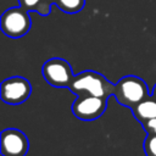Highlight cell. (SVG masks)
<instances>
[{"instance_id": "obj_1", "label": "cell", "mask_w": 156, "mask_h": 156, "mask_svg": "<svg viewBox=\"0 0 156 156\" xmlns=\"http://www.w3.org/2000/svg\"><path fill=\"white\" fill-rule=\"evenodd\" d=\"M68 89L77 96L93 95L108 99L115 93V84L108 82L101 73L88 69L74 76Z\"/></svg>"}, {"instance_id": "obj_2", "label": "cell", "mask_w": 156, "mask_h": 156, "mask_svg": "<svg viewBox=\"0 0 156 156\" xmlns=\"http://www.w3.org/2000/svg\"><path fill=\"white\" fill-rule=\"evenodd\" d=\"M115 99L124 107L133 108L150 96L147 84L136 76H124L115 84Z\"/></svg>"}, {"instance_id": "obj_3", "label": "cell", "mask_w": 156, "mask_h": 156, "mask_svg": "<svg viewBox=\"0 0 156 156\" xmlns=\"http://www.w3.org/2000/svg\"><path fill=\"white\" fill-rule=\"evenodd\" d=\"M30 26V16L28 15V11L22 6L7 9L0 18L1 30L10 38H21L26 35L29 32Z\"/></svg>"}, {"instance_id": "obj_4", "label": "cell", "mask_w": 156, "mask_h": 156, "mask_svg": "<svg viewBox=\"0 0 156 156\" xmlns=\"http://www.w3.org/2000/svg\"><path fill=\"white\" fill-rule=\"evenodd\" d=\"M41 72L44 79L55 88H69L74 78L71 65L61 57H52L45 61Z\"/></svg>"}, {"instance_id": "obj_5", "label": "cell", "mask_w": 156, "mask_h": 156, "mask_svg": "<svg viewBox=\"0 0 156 156\" xmlns=\"http://www.w3.org/2000/svg\"><path fill=\"white\" fill-rule=\"evenodd\" d=\"M32 94V84L28 79L21 76L6 78L0 85L1 100L10 105H18L24 102Z\"/></svg>"}, {"instance_id": "obj_6", "label": "cell", "mask_w": 156, "mask_h": 156, "mask_svg": "<svg viewBox=\"0 0 156 156\" xmlns=\"http://www.w3.org/2000/svg\"><path fill=\"white\" fill-rule=\"evenodd\" d=\"M107 107V99L93 95H78L72 104L73 115L82 121L100 118Z\"/></svg>"}, {"instance_id": "obj_7", "label": "cell", "mask_w": 156, "mask_h": 156, "mask_svg": "<svg viewBox=\"0 0 156 156\" xmlns=\"http://www.w3.org/2000/svg\"><path fill=\"white\" fill-rule=\"evenodd\" d=\"M29 149V140L17 128H6L1 132L0 151L2 156H26Z\"/></svg>"}, {"instance_id": "obj_8", "label": "cell", "mask_w": 156, "mask_h": 156, "mask_svg": "<svg viewBox=\"0 0 156 156\" xmlns=\"http://www.w3.org/2000/svg\"><path fill=\"white\" fill-rule=\"evenodd\" d=\"M130 110L133 112L134 118L140 123L156 118V99L152 95H150Z\"/></svg>"}, {"instance_id": "obj_9", "label": "cell", "mask_w": 156, "mask_h": 156, "mask_svg": "<svg viewBox=\"0 0 156 156\" xmlns=\"http://www.w3.org/2000/svg\"><path fill=\"white\" fill-rule=\"evenodd\" d=\"M85 0H55V5L66 13L79 12L84 7Z\"/></svg>"}, {"instance_id": "obj_10", "label": "cell", "mask_w": 156, "mask_h": 156, "mask_svg": "<svg viewBox=\"0 0 156 156\" xmlns=\"http://www.w3.org/2000/svg\"><path fill=\"white\" fill-rule=\"evenodd\" d=\"M145 156H156V133H147L143 143Z\"/></svg>"}, {"instance_id": "obj_11", "label": "cell", "mask_w": 156, "mask_h": 156, "mask_svg": "<svg viewBox=\"0 0 156 156\" xmlns=\"http://www.w3.org/2000/svg\"><path fill=\"white\" fill-rule=\"evenodd\" d=\"M18 2L27 11H35L37 12L41 0H18Z\"/></svg>"}, {"instance_id": "obj_12", "label": "cell", "mask_w": 156, "mask_h": 156, "mask_svg": "<svg viewBox=\"0 0 156 156\" xmlns=\"http://www.w3.org/2000/svg\"><path fill=\"white\" fill-rule=\"evenodd\" d=\"M141 126L146 133H156V118L149 119V121L141 123Z\"/></svg>"}, {"instance_id": "obj_13", "label": "cell", "mask_w": 156, "mask_h": 156, "mask_svg": "<svg viewBox=\"0 0 156 156\" xmlns=\"http://www.w3.org/2000/svg\"><path fill=\"white\" fill-rule=\"evenodd\" d=\"M152 96L156 99V84L154 85V89H152Z\"/></svg>"}, {"instance_id": "obj_14", "label": "cell", "mask_w": 156, "mask_h": 156, "mask_svg": "<svg viewBox=\"0 0 156 156\" xmlns=\"http://www.w3.org/2000/svg\"><path fill=\"white\" fill-rule=\"evenodd\" d=\"M43 1H48V2H55V0H43Z\"/></svg>"}]
</instances>
